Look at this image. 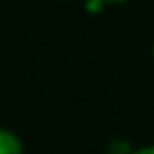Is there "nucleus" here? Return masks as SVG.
Returning a JSON list of instances; mask_svg holds the SVG:
<instances>
[{
    "label": "nucleus",
    "mask_w": 154,
    "mask_h": 154,
    "mask_svg": "<svg viewBox=\"0 0 154 154\" xmlns=\"http://www.w3.org/2000/svg\"><path fill=\"white\" fill-rule=\"evenodd\" d=\"M103 2H128V0H103Z\"/></svg>",
    "instance_id": "obj_3"
},
{
    "label": "nucleus",
    "mask_w": 154,
    "mask_h": 154,
    "mask_svg": "<svg viewBox=\"0 0 154 154\" xmlns=\"http://www.w3.org/2000/svg\"><path fill=\"white\" fill-rule=\"evenodd\" d=\"M0 154H22L19 137L7 128H0Z\"/></svg>",
    "instance_id": "obj_1"
},
{
    "label": "nucleus",
    "mask_w": 154,
    "mask_h": 154,
    "mask_svg": "<svg viewBox=\"0 0 154 154\" xmlns=\"http://www.w3.org/2000/svg\"><path fill=\"white\" fill-rule=\"evenodd\" d=\"M130 154H154V144H147V147L135 149V152H130Z\"/></svg>",
    "instance_id": "obj_2"
}]
</instances>
